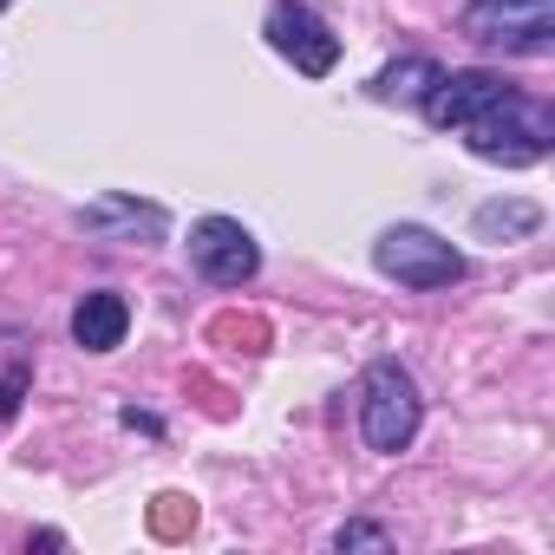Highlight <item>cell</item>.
Instances as JSON below:
<instances>
[{"mask_svg":"<svg viewBox=\"0 0 555 555\" xmlns=\"http://www.w3.org/2000/svg\"><path fill=\"white\" fill-rule=\"evenodd\" d=\"M470 229H477L483 242H529V235L542 229V209H535L529 196H509V203H477Z\"/></svg>","mask_w":555,"mask_h":555,"instance_id":"cell-11","label":"cell"},{"mask_svg":"<svg viewBox=\"0 0 555 555\" xmlns=\"http://www.w3.org/2000/svg\"><path fill=\"white\" fill-rule=\"evenodd\" d=\"M457 34H464L477 53L548 60V53H555V0H464Z\"/></svg>","mask_w":555,"mask_h":555,"instance_id":"cell-1","label":"cell"},{"mask_svg":"<svg viewBox=\"0 0 555 555\" xmlns=\"http://www.w3.org/2000/svg\"><path fill=\"white\" fill-rule=\"evenodd\" d=\"M261 34H268L274 53H282L295 73H308V79H327L340 66V34L308 8V0H274L268 21H261Z\"/></svg>","mask_w":555,"mask_h":555,"instance_id":"cell-5","label":"cell"},{"mask_svg":"<svg viewBox=\"0 0 555 555\" xmlns=\"http://www.w3.org/2000/svg\"><path fill=\"white\" fill-rule=\"evenodd\" d=\"M334 548L347 555V548H392V535L379 529V522H340L334 529Z\"/></svg>","mask_w":555,"mask_h":555,"instance_id":"cell-13","label":"cell"},{"mask_svg":"<svg viewBox=\"0 0 555 555\" xmlns=\"http://www.w3.org/2000/svg\"><path fill=\"white\" fill-rule=\"evenodd\" d=\"M73 222H79L86 235H99V242H164V235H170L164 203H144V196H125V190L92 196Z\"/></svg>","mask_w":555,"mask_h":555,"instance_id":"cell-8","label":"cell"},{"mask_svg":"<svg viewBox=\"0 0 555 555\" xmlns=\"http://www.w3.org/2000/svg\"><path fill=\"white\" fill-rule=\"evenodd\" d=\"M118 425H131V431H144V438H157V431H164V418H157V412H138V405H125V412H118Z\"/></svg>","mask_w":555,"mask_h":555,"instance_id":"cell-14","label":"cell"},{"mask_svg":"<svg viewBox=\"0 0 555 555\" xmlns=\"http://www.w3.org/2000/svg\"><path fill=\"white\" fill-rule=\"evenodd\" d=\"M190 522H196V503H183L177 490H164V496L151 503V529H157V535H183Z\"/></svg>","mask_w":555,"mask_h":555,"instance_id":"cell-12","label":"cell"},{"mask_svg":"<svg viewBox=\"0 0 555 555\" xmlns=\"http://www.w3.org/2000/svg\"><path fill=\"white\" fill-rule=\"evenodd\" d=\"M516 86L503 79V73H483V66H470V73H444L431 92H425V125H438V131H464L477 112H490V105H503Z\"/></svg>","mask_w":555,"mask_h":555,"instance_id":"cell-7","label":"cell"},{"mask_svg":"<svg viewBox=\"0 0 555 555\" xmlns=\"http://www.w3.org/2000/svg\"><path fill=\"white\" fill-rule=\"evenodd\" d=\"M373 268L386 274V282H399V288H418V295L464 282V255H457L444 235L418 229V222H392V229L373 242Z\"/></svg>","mask_w":555,"mask_h":555,"instance_id":"cell-4","label":"cell"},{"mask_svg":"<svg viewBox=\"0 0 555 555\" xmlns=\"http://www.w3.org/2000/svg\"><path fill=\"white\" fill-rule=\"evenodd\" d=\"M125 334H131V301H125V295L99 288V295H86V301L73 308V340H79L86 353H118Z\"/></svg>","mask_w":555,"mask_h":555,"instance_id":"cell-9","label":"cell"},{"mask_svg":"<svg viewBox=\"0 0 555 555\" xmlns=\"http://www.w3.org/2000/svg\"><path fill=\"white\" fill-rule=\"evenodd\" d=\"M190 268L209 288H242L261 274V242L235 216H203V222H190Z\"/></svg>","mask_w":555,"mask_h":555,"instance_id":"cell-6","label":"cell"},{"mask_svg":"<svg viewBox=\"0 0 555 555\" xmlns=\"http://www.w3.org/2000/svg\"><path fill=\"white\" fill-rule=\"evenodd\" d=\"M425 425V399H418V379L399 366V360H373L366 379H360V438L379 451V457H399Z\"/></svg>","mask_w":555,"mask_h":555,"instance_id":"cell-3","label":"cell"},{"mask_svg":"<svg viewBox=\"0 0 555 555\" xmlns=\"http://www.w3.org/2000/svg\"><path fill=\"white\" fill-rule=\"evenodd\" d=\"M21 412V379H8V386H0V425H8Z\"/></svg>","mask_w":555,"mask_h":555,"instance_id":"cell-15","label":"cell"},{"mask_svg":"<svg viewBox=\"0 0 555 555\" xmlns=\"http://www.w3.org/2000/svg\"><path fill=\"white\" fill-rule=\"evenodd\" d=\"M444 79V66L438 60H425V53H412V60H399V66H386L379 79H373V99L379 105H425V92Z\"/></svg>","mask_w":555,"mask_h":555,"instance_id":"cell-10","label":"cell"},{"mask_svg":"<svg viewBox=\"0 0 555 555\" xmlns=\"http://www.w3.org/2000/svg\"><path fill=\"white\" fill-rule=\"evenodd\" d=\"M0 8H8V0H0Z\"/></svg>","mask_w":555,"mask_h":555,"instance_id":"cell-16","label":"cell"},{"mask_svg":"<svg viewBox=\"0 0 555 555\" xmlns=\"http://www.w3.org/2000/svg\"><path fill=\"white\" fill-rule=\"evenodd\" d=\"M464 144H470V157H483V164L529 170V164H542V157L555 151V118H548V105L509 92L503 105H490V112H477V118L464 125Z\"/></svg>","mask_w":555,"mask_h":555,"instance_id":"cell-2","label":"cell"}]
</instances>
